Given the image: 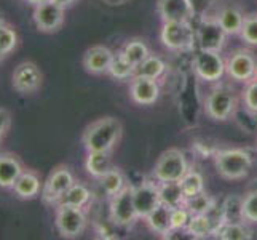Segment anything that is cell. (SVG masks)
I'll return each mask as SVG.
<instances>
[{
	"instance_id": "6da1fadb",
	"label": "cell",
	"mask_w": 257,
	"mask_h": 240,
	"mask_svg": "<svg viewBox=\"0 0 257 240\" xmlns=\"http://www.w3.org/2000/svg\"><path fill=\"white\" fill-rule=\"evenodd\" d=\"M123 135V125L115 117H102L91 122L83 131L82 143L86 152L101 150V152H112L120 143Z\"/></svg>"
},
{
	"instance_id": "7a4b0ae2",
	"label": "cell",
	"mask_w": 257,
	"mask_h": 240,
	"mask_svg": "<svg viewBox=\"0 0 257 240\" xmlns=\"http://www.w3.org/2000/svg\"><path fill=\"white\" fill-rule=\"evenodd\" d=\"M252 155L244 149H222L216 150L214 165L217 175L228 181H241L252 168Z\"/></svg>"
},
{
	"instance_id": "3957f363",
	"label": "cell",
	"mask_w": 257,
	"mask_h": 240,
	"mask_svg": "<svg viewBox=\"0 0 257 240\" xmlns=\"http://www.w3.org/2000/svg\"><path fill=\"white\" fill-rule=\"evenodd\" d=\"M55 227L63 238H78L88 227L85 208L59 203L55 207Z\"/></svg>"
},
{
	"instance_id": "277c9868",
	"label": "cell",
	"mask_w": 257,
	"mask_h": 240,
	"mask_svg": "<svg viewBox=\"0 0 257 240\" xmlns=\"http://www.w3.org/2000/svg\"><path fill=\"white\" fill-rule=\"evenodd\" d=\"M190 170V164L181 149L171 147L158 157L152 176L157 183L181 181L182 176Z\"/></svg>"
},
{
	"instance_id": "5b68a950",
	"label": "cell",
	"mask_w": 257,
	"mask_h": 240,
	"mask_svg": "<svg viewBox=\"0 0 257 240\" xmlns=\"http://www.w3.org/2000/svg\"><path fill=\"white\" fill-rule=\"evenodd\" d=\"M162 43L170 51H189L197 43V31L190 21H165L160 32Z\"/></svg>"
},
{
	"instance_id": "8992f818",
	"label": "cell",
	"mask_w": 257,
	"mask_h": 240,
	"mask_svg": "<svg viewBox=\"0 0 257 240\" xmlns=\"http://www.w3.org/2000/svg\"><path fill=\"white\" fill-rule=\"evenodd\" d=\"M75 176L67 165H58L51 170L48 178L43 181V189L40 194L42 202L48 207L59 205L67 189L75 183Z\"/></svg>"
},
{
	"instance_id": "52a82bcc",
	"label": "cell",
	"mask_w": 257,
	"mask_h": 240,
	"mask_svg": "<svg viewBox=\"0 0 257 240\" xmlns=\"http://www.w3.org/2000/svg\"><path fill=\"white\" fill-rule=\"evenodd\" d=\"M109 218L110 223L118 227H131L139 219L135 205V197H133V186L128 184L117 195L110 197Z\"/></svg>"
},
{
	"instance_id": "ba28073f",
	"label": "cell",
	"mask_w": 257,
	"mask_h": 240,
	"mask_svg": "<svg viewBox=\"0 0 257 240\" xmlns=\"http://www.w3.org/2000/svg\"><path fill=\"white\" fill-rule=\"evenodd\" d=\"M236 98L235 93L228 87H216L212 88L205 101V111L208 117L212 120L224 122L228 120L235 114Z\"/></svg>"
},
{
	"instance_id": "9c48e42d",
	"label": "cell",
	"mask_w": 257,
	"mask_h": 240,
	"mask_svg": "<svg viewBox=\"0 0 257 240\" xmlns=\"http://www.w3.org/2000/svg\"><path fill=\"white\" fill-rule=\"evenodd\" d=\"M225 72L236 82L247 84L257 75V59L249 50H235L225 61Z\"/></svg>"
},
{
	"instance_id": "30bf717a",
	"label": "cell",
	"mask_w": 257,
	"mask_h": 240,
	"mask_svg": "<svg viewBox=\"0 0 257 240\" xmlns=\"http://www.w3.org/2000/svg\"><path fill=\"white\" fill-rule=\"evenodd\" d=\"M193 70L203 82H219L225 74V61L217 51L200 50L193 58Z\"/></svg>"
},
{
	"instance_id": "8fae6325",
	"label": "cell",
	"mask_w": 257,
	"mask_h": 240,
	"mask_svg": "<svg viewBox=\"0 0 257 240\" xmlns=\"http://www.w3.org/2000/svg\"><path fill=\"white\" fill-rule=\"evenodd\" d=\"M64 18H66V8L59 7L58 4L51 2V0L34 7L32 20H34L35 28L40 32H45V34L58 32L63 28Z\"/></svg>"
},
{
	"instance_id": "7c38bea8",
	"label": "cell",
	"mask_w": 257,
	"mask_h": 240,
	"mask_svg": "<svg viewBox=\"0 0 257 240\" xmlns=\"http://www.w3.org/2000/svg\"><path fill=\"white\" fill-rule=\"evenodd\" d=\"M42 82H43V74L34 61H23L13 70L12 85L21 95L35 93L42 87Z\"/></svg>"
},
{
	"instance_id": "4fadbf2b",
	"label": "cell",
	"mask_w": 257,
	"mask_h": 240,
	"mask_svg": "<svg viewBox=\"0 0 257 240\" xmlns=\"http://www.w3.org/2000/svg\"><path fill=\"white\" fill-rule=\"evenodd\" d=\"M227 34L217 20H203L197 28V45L200 50L220 53L225 47Z\"/></svg>"
},
{
	"instance_id": "5bb4252c",
	"label": "cell",
	"mask_w": 257,
	"mask_h": 240,
	"mask_svg": "<svg viewBox=\"0 0 257 240\" xmlns=\"http://www.w3.org/2000/svg\"><path fill=\"white\" fill-rule=\"evenodd\" d=\"M133 197H135L136 211L139 219H144L150 211L160 205V191H158V183L154 181H143L138 186H133Z\"/></svg>"
},
{
	"instance_id": "9a60e30c",
	"label": "cell",
	"mask_w": 257,
	"mask_h": 240,
	"mask_svg": "<svg viewBox=\"0 0 257 240\" xmlns=\"http://www.w3.org/2000/svg\"><path fill=\"white\" fill-rule=\"evenodd\" d=\"M130 98L139 106H152L160 98V85L158 80L135 75L130 84Z\"/></svg>"
},
{
	"instance_id": "2e32d148",
	"label": "cell",
	"mask_w": 257,
	"mask_h": 240,
	"mask_svg": "<svg viewBox=\"0 0 257 240\" xmlns=\"http://www.w3.org/2000/svg\"><path fill=\"white\" fill-rule=\"evenodd\" d=\"M113 55L115 53L110 48L104 45H94L85 51L83 67L86 72L91 75H104V74H107Z\"/></svg>"
},
{
	"instance_id": "e0dca14e",
	"label": "cell",
	"mask_w": 257,
	"mask_h": 240,
	"mask_svg": "<svg viewBox=\"0 0 257 240\" xmlns=\"http://www.w3.org/2000/svg\"><path fill=\"white\" fill-rule=\"evenodd\" d=\"M42 189H43V181L40 175L35 170H31V168H24V172L16 180L12 191L15 192L18 199L32 200L39 197L42 194Z\"/></svg>"
},
{
	"instance_id": "ac0fdd59",
	"label": "cell",
	"mask_w": 257,
	"mask_h": 240,
	"mask_svg": "<svg viewBox=\"0 0 257 240\" xmlns=\"http://www.w3.org/2000/svg\"><path fill=\"white\" fill-rule=\"evenodd\" d=\"M157 12L162 21H190L193 16V5L190 0H158Z\"/></svg>"
},
{
	"instance_id": "d6986e66",
	"label": "cell",
	"mask_w": 257,
	"mask_h": 240,
	"mask_svg": "<svg viewBox=\"0 0 257 240\" xmlns=\"http://www.w3.org/2000/svg\"><path fill=\"white\" fill-rule=\"evenodd\" d=\"M21 158L13 152H0V188L12 191L16 180L24 172Z\"/></svg>"
},
{
	"instance_id": "ffe728a7",
	"label": "cell",
	"mask_w": 257,
	"mask_h": 240,
	"mask_svg": "<svg viewBox=\"0 0 257 240\" xmlns=\"http://www.w3.org/2000/svg\"><path fill=\"white\" fill-rule=\"evenodd\" d=\"M147 227L154 234H158L162 237H170L173 234V224H171V208L160 203L155 210H152L144 218Z\"/></svg>"
},
{
	"instance_id": "44dd1931",
	"label": "cell",
	"mask_w": 257,
	"mask_h": 240,
	"mask_svg": "<svg viewBox=\"0 0 257 240\" xmlns=\"http://www.w3.org/2000/svg\"><path fill=\"white\" fill-rule=\"evenodd\" d=\"M110 168H112L110 152H101V150H91V152H88L85 160V170L91 178L101 180Z\"/></svg>"
},
{
	"instance_id": "7402d4cb",
	"label": "cell",
	"mask_w": 257,
	"mask_h": 240,
	"mask_svg": "<svg viewBox=\"0 0 257 240\" xmlns=\"http://www.w3.org/2000/svg\"><path fill=\"white\" fill-rule=\"evenodd\" d=\"M224 223H246L243 213V195L230 194L220 203Z\"/></svg>"
},
{
	"instance_id": "603a6c76",
	"label": "cell",
	"mask_w": 257,
	"mask_h": 240,
	"mask_svg": "<svg viewBox=\"0 0 257 240\" xmlns=\"http://www.w3.org/2000/svg\"><path fill=\"white\" fill-rule=\"evenodd\" d=\"M93 199V191L88 188L86 184L75 181L67 192L64 194V197L61 199L59 203H64V205H72V207H80L85 208L90 205V202Z\"/></svg>"
},
{
	"instance_id": "cb8c5ba5",
	"label": "cell",
	"mask_w": 257,
	"mask_h": 240,
	"mask_svg": "<svg viewBox=\"0 0 257 240\" xmlns=\"http://www.w3.org/2000/svg\"><path fill=\"white\" fill-rule=\"evenodd\" d=\"M99 181V186L102 192L107 195V197H113V195H117L120 191H123L128 186V181H126V176L123 175V172L117 167H112L110 170L105 173Z\"/></svg>"
},
{
	"instance_id": "d4e9b609",
	"label": "cell",
	"mask_w": 257,
	"mask_h": 240,
	"mask_svg": "<svg viewBox=\"0 0 257 240\" xmlns=\"http://www.w3.org/2000/svg\"><path fill=\"white\" fill-rule=\"evenodd\" d=\"M158 191H160V202L166 207L176 208L185 203V195L182 192L179 181L158 183Z\"/></svg>"
},
{
	"instance_id": "484cf974",
	"label": "cell",
	"mask_w": 257,
	"mask_h": 240,
	"mask_svg": "<svg viewBox=\"0 0 257 240\" xmlns=\"http://www.w3.org/2000/svg\"><path fill=\"white\" fill-rule=\"evenodd\" d=\"M217 21L227 35H240L244 23V15L235 7H227L219 13Z\"/></svg>"
},
{
	"instance_id": "4316f807",
	"label": "cell",
	"mask_w": 257,
	"mask_h": 240,
	"mask_svg": "<svg viewBox=\"0 0 257 240\" xmlns=\"http://www.w3.org/2000/svg\"><path fill=\"white\" fill-rule=\"evenodd\" d=\"M214 237L220 240H251L252 230L247 223H222Z\"/></svg>"
},
{
	"instance_id": "83f0119b",
	"label": "cell",
	"mask_w": 257,
	"mask_h": 240,
	"mask_svg": "<svg viewBox=\"0 0 257 240\" xmlns=\"http://www.w3.org/2000/svg\"><path fill=\"white\" fill-rule=\"evenodd\" d=\"M107 74L115 80H120V82H123V80H131L136 75V66L130 63V61L118 51V53H115L112 58Z\"/></svg>"
},
{
	"instance_id": "f1b7e54d",
	"label": "cell",
	"mask_w": 257,
	"mask_h": 240,
	"mask_svg": "<svg viewBox=\"0 0 257 240\" xmlns=\"http://www.w3.org/2000/svg\"><path fill=\"white\" fill-rule=\"evenodd\" d=\"M120 53L135 66L141 64L149 55H152L149 45L143 39H130V40H126V43L123 45Z\"/></svg>"
},
{
	"instance_id": "f546056e",
	"label": "cell",
	"mask_w": 257,
	"mask_h": 240,
	"mask_svg": "<svg viewBox=\"0 0 257 240\" xmlns=\"http://www.w3.org/2000/svg\"><path fill=\"white\" fill-rule=\"evenodd\" d=\"M166 72V63L155 55H149L143 63L136 66V75L158 80Z\"/></svg>"
},
{
	"instance_id": "4dcf8cb0",
	"label": "cell",
	"mask_w": 257,
	"mask_h": 240,
	"mask_svg": "<svg viewBox=\"0 0 257 240\" xmlns=\"http://www.w3.org/2000/svg\"><path fill=\"white\" fill-rule=\"evenodd\" d=\"M181 183V188L182 192L185 195V199H190L193 195H198L205 191V178L198 170H193L190 167V170L182 176Z\"/></svg>"
},
{
	"instance_id": "1f68e13d",
	"label": "cell",
	"mask_w": 257,
	"mask_h": 240,
	"mask_svg": "<svg viewBox=\"0 0 257 240\" xmlns=\"http://www.w3.org/2000/svg\"><path fill=\"white\" fill-rule=\"evenodd\" d=\"M18 32L13 26L5 24L0 28V59H4L10 53H13L18 47Z\"/></svg>"
},
{
	"instance_id": "d6a6232c",
	"label": "cell",
	"mask_w": 257,
	"mask_h": 240,
	"mask_svg": "<svg viewBox=\"0 0 257 240\" xmlns=\"http://www.w3.org/2000/svg\"><path fill=\"white\" fill-rule=\"evenodd\" d=\"M185 207L189 208L192 215H203V213H208L212 207L216 205V200L208 195L205 191L198 195H193L190 199H185Z\"/></svg>"
},
{
	"instance_id": "836d02e7",
	"label": "cell",
	"mask_w": 257,
	"mask_h": 240,
	"mask_svg": "<svg viewBox=\"0 0 257 240\" xmlns=\"http://www.w3.org/2000/svg\"><path fill=\"white\" fill-rule=\"evenodd\" d=\"M241 40L249 47H257V13L244 16V23L240 32Z\"/></svg>"
},
{
	"instance_id": "e575fe53",
	"label": "cell",
	"mask_w": 257,
	"mask_h": 240,
	"mask_svg": "<svg viewBox=\"0 0 257 240\" xmlns=\"http://www.w3.org/2000/svg\"><path fill=\"white\" fill-rule=\"evenodd\" d=\"M243 213L247 224H257V189H249L243 195Z\"/></svg>"
},
{
	"instance_id": "d590c367",
	"label": "cell",
	"mask_w": 257,
	"mask_h": 240,
	"mask_svg": "<svg viewBox=\"0 0 257 240\" xmlns=\"http://www.w3.org/2000/svg\"><path fill=\"white\" fill-rule=\"evenodd\" d=\"M192 218V213L185 205L171 208V224H173V232L174 230H185L189 221Z\"/></svg>"
},
{
	"instance_id": "8d00e7d4",
	"label": "cell",
	"mask_w": 257,
	"mask_h": 240,
	"mask_svg": "<svg viewBox=\"0 0 257 240\" xmlns=\"http://www.w3.org/2000/svg\"><path fill=\"white\" fill-rule=\"evenodd\" d=\"M243 103L247 111L257 114V78H252L246 84L243 90Z\"/></svg>"
},
{
	"instance_id": "74e56055",
	"label": "cell",
	"mask_w": 257,
	"mask_h": 240,
	"mask_svg": "<svg viewBox=\"0 0 257 240\" xmlns=\"http://www.w3.org/2000/svg\"><path fill=\"white\" fill-rule=\"evenodd\" d=\"M12 127V114L8 109L0 108V143L5 139L8 130Z\"/></svg>"
},
{
	"instance_id": "f35d334b",
	"label": "cell",
	"mask_w": 257,
	"mask_h": 240,
	"mask_svg": "<svg viewBox=\"0 0 257 240\" xmlns=\"http://www.w3.org/2000/svg\"><path fill=\"white\" fill-rule=\"evenodd\" d=\"M51 2L58 4L59 7H63V8H69V7H72L77 0H51Z\"/></svg>"
},
{
	"instance_id": "ab89813d",
	"label": "cell",
	"mask_w": 257,
	"mask_h": 240,
	"mask_svg": "<svg viewBox=\"0 0 257 240\" xmlns=\"http://www.w3.org/2000/svg\"><path fill=\"white\" fill-rule=\"evenodd\" d=\"M26 4H29V5H32V7H37V5H40V4H45V2H48V0H24Z\"/></svg>"
},
{
	"instance_id": "60d3db41",
	"label": "cell",
	"mask_w": 257,
	"mask_h": 240,
	"mask_svg": "<svg viewBox=\"0 0 257 240\" xmlns=\"http://www.w3.org/2000/svg\"><path fill=\"white\" fill-rule=\"evenodd\" d=\"M249 189H257V178H254V180L249 183Z\"/></svg>"
},
{
	"instance_id": "b9f144b4",
	"label": "cell",
	"mask_w": 257,
	"mask_h": 240,
	"mask_svg": "<svg viewBox=\"0 0 257 240\" xmlns=\"http://www.w3.org/2000/svg\"><path fill=\"white\" fill-rule=\"evenodd\" d=\"M7 24V21H5V18H4V15L0 13V28H2V26H5Z\"/></svg>"
},
{
	"instance_id": "7bdbcfd3",
	"label": "cell",
	"mask_w": 257,
	"mask_h": 240,
	"mask_svg": "<svg viewBox=\"0 0 257 240\" xmlns=\"http://www.w3.org/2000/svg\"><path fill=\"white\" fill-rule=\"evenodd\" d=\"M255 78H257V75H255Z\"/></svg>"
}]
</instances>
